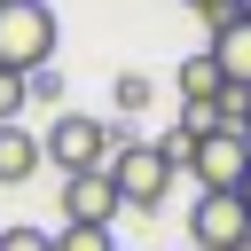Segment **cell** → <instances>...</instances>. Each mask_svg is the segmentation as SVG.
<instances>
[{"label":"cell","mask_w":251,"mask_h":251,"mask_svg":"<svg viewBox=\"0 0 251 251\" xmlns=\"http://www.w3.org/2000/svg\"><path fill=\"white\" fill-rule=\"evenodd\" d=\"M235 251H251V243H235Z\"/></svg>","instance_id":"obj_19"},{"label":"cell","mask_w":251,"mask_h":251,"mask_svg":"<svg viewBox=\"0 0 251 251\" xmlns=\"http://www.w3.org/2000/svg\"><path fill=\"white\" fill-rule=\"evenodd\" d=\"M235 196H243V212H251V173H243V188H235Z\"/></svg>","instance_id":"obj_16"},{"label":"cell","mask_w":251,"mask_h":251,"mask_svg":"<svg viewBox=\"0 0 251 251\" xmlns=\"http://www.w3.org/2000/svg\"><path fill=\"white\" fill-rule=\"evenodd\" d=\"M118 126H102V118H86V110H55V126L39 133V157L71 180V173H110V157H118Z\"/></svg>","instance_id":"obj_1"},{"label":"cell","mask_w":251,"mask_h":251,"mask_svg":"<svg viewBox=\"0 0 251 251\" xmlns=\"http://www.w3.org/2000/svg\"><path fill=\"white\" fill-rule=\"evenodd\" d=\"M0 251H55V235H47V227H24V220H16V227H0Z\"/></svg>","instance_id":"obj_13"},{"label":"cell","mask_w":251,"mask_h":251,"mask_svg":"<svg viewBox=\"0 0 251 251\" xmlns=\"http://www.w3.org/2000/svg\"><path fill=\"white\" fill-rule=\"evenodd\" d=\"M173 86H180V110H212V102L227 94V78H220V63H212V55L173 63Z\"/></svg>","instance_id":"obj_8"},{"label":"cell","mask_w":251,"mask_h":251,"mask_svg":"<svg viewBox=\"0 0 251 251\" xmlns=\"http://www.w3.org/2000/svg\"><path fill=\"white\" fill-rule=\"evenodd\" d=\"M55 251H118L110 227H55Z\"/></svg>","instance_id":"obj_12"},{"label":"cell","mask_w":251,"mask_h":251,"mask_svg":"<svg viewBox=\"0 0 251 251\" xmlns=\"http://www.w3.org/2000/svg\"><path fill=\"white\" fill-rule=\"evenodd\" d=\"M173 173H180V165H173L157 141H118V157H110V188H118L126 212H157L165 188H173Z\"/></svg>","instance_id":"obj_3"},{"label":"cell","mask_w":251,"mask_h":251,"mask_svg":"<svg viewBox=\"0 0 251 251\" xmlns=\"http://www.w3.org/2000/svg\"><path fill=\"white\" fill-rule=\"evenodd\" d=\"M24 102H39V110H63V71L47 63V71H31L24 78Z\"/></svg>","instance_id":"obj_11"},{"label":"cell","mask_w":251,"mask_h":251,"mask_svg":"<svg viewBox=\"0 0 251 251\" xmlns=\"http://www.w3.org/2000/svg\"><path fill=\"white\" fill-rule=\"evenodd\" d=\"M212 63H220V78L235 86V94H251V16H227V24H212V47H204Z\"/></svg>","instance_id":"obj_7"},{"label":"cell","mask_w":251,"mask_h":251,"mask_svg":"<svg viewBox=\"0 0 251 251\" xmlns=\"http://www.w3.org/2000/svg\"><path fill=\"white\" fill-rule=\"evenodd\" d=\"M235 16H251V0H235Z\"/></svg>","instance_id":"obj_17"},{"label":"cell","mask_w":251,"mask_h":251,"mask_svg":"<svg viewBox=\"0 0 251 251\" xmlns=\"http://www.w3.org/2000/svg\"><path fill=\"white\" fill-rule=\"evenodd\" d=\"M55 39H63V24H55L47 0H0V71H16V78L47 71Z\"/></svg>","instance_id":"obj_2"},{"label":"cell","mask_w":251,"mask_h":251,"mask_svg":"<svg viewBox=\"0 0 251 251\" xmlns=\"http://www.w3.org/2000/svg\"><path fill=\"white\" fill-rule=\"evenodd\" d=\"M243 141H251V118H243Z\"/></svg>","instance_id":"obj_18"},{"label":"cell","mask_w":251,"mask_h":251,"mask_svg":"<svg viewBox=\"0 0 251 251\" xmlns=\"http://www.w3.org/2000/svg\"><path fill=\"white\" fill-rule=\"evenodd\" d=\"M39 165H47L39 157V133L31 126H0V188H24Z\"/></svg>","instance_id":"obj_9"},{"label":"cell","mask_w":251,"mask_h":251,"mask_svg":"<svg viewBox=\"0 0 251 251\" xmlns=\"http://www.w3.org/2000/svg\"><path fill=\"white\" fill-rule=\"evenodd\" d=\"M235 243H251V212H243V196L227 188H204L196 196V212H188V251H235Z\"/></svg>","instance_id":"obj_4"},{"label":"cell","mask_w":251,"mask_h":251,"mask_svg":"<svg viewBox=\"0 0 251 251\" xmlns=\"http://www.w3.org/2000/svg\"><path fill=\"white\" fill-rule=\"evenodd\" d=\"M180 173H196V196H204V188L227 196V188H243V173H251V141H243V133H204Z\"/></svg>","instance_id":"obj_5"},{"label":"cell","mask_w":251,"mask_h":251,"mask_svg":"<svg viewBox=\"0 0 251 251\" xmlns=\"http://www.w3.org/2000/svg\"><path fill=\"white\" fill-rule=\"evenodd\" d=\"M110 102H118V118H141V110L157 102V86H149L141 71H118V78H110Z\"/></svg>","instance_id":"obj_10"},{"label":"cell","mask_w":251,"mask_h":251,"mask_svg":"<svg viewBox=\"0 0 251 251\" xmlns=\"http://www.w3.org/2000/svg\"><path fill=\"white\" fill-rule=\"evenodd\" d=\"M55 204H63V227H110L126 204H118V188H110V173H71L63 188H55Z\"/></svg>","instance_id":"obj_6"},{"label":"cell","mask_w":251,"mask_h":251,"mask_svg":"<svg viewBox=\"0 0 251 251\" xmlns=\"http://www.w3.org/2000/svg\"><path fill=\"white\" fill-rule=\"evenodd\" d=\"M188 8H196L204 24H227V16H235V0H188Z\"/></svg>","instance_id":"obj_15"},{"label":"cell","mask_w":251,"mask_h":251,"mask_svg":"<svg viewBox=\"0 0 251 251\" xmlns=\"http://www.w3.org/2000/svg\"><path fill=\"white\" fill-rule=\"evenodd\" d=\"M24 110H31V102H24V78H16V71H0V126H16Z\"/></svg>","instance_id":"obj_14"}]
</instances>
